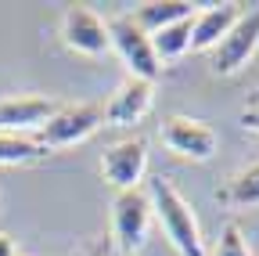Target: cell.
<instances>
[{
    "instance_id": "obj_17",
    "label": "cell",
    "mask_w": 259,
    "mask_h": 256,
    "mask_svg": "<svg viewBox=\"0 0 259 256\" xmlns=\"http://www.w3.org/2000/svg\"><path fill=\"white\" fill-rule=\"evenodd\" d=\"M238 123L245 126V130L259 134V105H245V108H241V116H238Z\"/></svg>"
},
{
    "instance_id": "obj_3",
    "label": "cell",
    "mask_w": 259,
    "mask_h": 256,
    "mask_svg": "<svg viewBox=\"0 0 259 256\" xmlns=\"http://www.w3.org/2000/svg\"><path fill=\"white\" fill-rule=\"evenodd\" d=\"M105 126V112L97 101H79V105H61L40 130H36V141L47 148V152H58V148H72V144H83L87 137H94L97 130Z\"/></svg>"
},
{
    "instance_id": "obj_16",
    "label": "cell",
    "mask_w": 259,
    "mask_h": 256,
    "mask_svg": "<svg viewBox=\"0 0 259 256\" xmlns=\"http://www.w3.org/2000/svg\"><path fill=\"white\" fill-rule=\"evenodd\" d=\"M209 256H252L248 238H245V231H241L238 220H231V224L220 231V242H216V249H212Z\"/></svg>"
},
{
    "instance_id": "obj_10",
    "label": "cell",
    "mask_w": 259,
    "mask_h": 256,
    "mask_svg": "<svg viewBox=\"0 0 259 256\" xmlns=\"http://www.w3.org/2000/svg\"><path fill=\"white\" fill-rule=\"evenodd\" d=\"M61 105L54 98H36V94H29V98H0V134H36L40 126L58 112Z\"/></svg>"
},
{
    "instance_id": "obj_18",
    "label": "cell",
    "mask_w": 259,
    "mask_h": 256,
    "mask_svg": "<svg viewBox=\"0 0 259 256\" xmlns=\"http://www.w3.org/2000/svg\"><path fill=\"white\" fill-rule=\"evenodd\" d=\"M83 256H122V252H119V249H115L108 238H101V242H94V245H90Z\"/></svg>"
},
{
    "instance_id": "obj_19",
    "label": "cell",
    "mask_w": 259,
    "mask_h": 256,
    "mask_svg": "<svg viewBox=\"0 0 259 256\" xmlns=\"http://www.w3.org/2000/svg\"><path fill=\"white\" fill-rule=\"evenodd\" d=\"M0 256H18V249H15V242H11V235H4V231H0Z\"/></svg>"
},
{
    "instance_id": "obj_14",
    "label": "cell",
    "mask_w": 259,
    "mask_h": 256,
    "mask_svg": "<svg viewBox=\"0 0 259 256\" xmlns=\"http://www.w3.org/2000/svg\"><path fill=\"white\" fill-rule=\"evenodd\" d=\"M191 18H194V15H191ZM191 18L173 22V25L158 29V33L151 36V51H155L158 61H177V58H184V54L191 51Z\"/></svg>"
},
{
    "instance_id": "obj_8",
    "label": "cell",
    "mask_w": 259,
    "mask_h": 256,
    "mask_svg": "<svg viewBox=\"0 0 259 256\" xmlns=\"http://www.w3.org/2000/svg\"><path fill=\"white\" fill-rule=\"evenodd\" d=\"M61 44L69 51H76V54H83V58H101L112 47L108 44V22L97 11L83 8V4L65 8V15H61Z\"/></svg>"
},
{
    "instance_id": "obj_20",
    "label": "cell",
    "mask_w": 259,
    "mask_h": 256,
    "mask_svg": "<svg viewBox=\"0 0 259 256\" xmlns=\"http://www.w3.org/2000/svg\"><path fill=\"white\" fill-rule=\"evenodd\" d=\"M248 105H259V87H255V90L248 94Z\"/></svg>"
},
{
    "instance_id": "obj_12",
    "label": "cell",
    "mask_w": 259,
    "mask_h": 256,
    "mask_svg": "<svg viewBox=\"0 0 259 256\" xmlns=\"http://www.w3.org/2000/svg\"><path fill=\"white\" fill-rule=\"evenodd\" d=\"M194 15V4L191 0H151V4H141V8H134V18L137 22V29H144L148 36H155L158 29H166V25H173V22H184V18H191Z\"/></svg>"
},
{
    "instance_id": "obj_9",
    "label": "cell",
    "mask_w": 259,
    "mask_h": 256,
    "mask_svg": "<svg viewBox=\"0 0 259 256\" xmlns=\"http://www.w3.org/2000/svg\"><path fill=\"white\" fill-rule=\"evenodd\" d=\"M155 105V83L137 80V76H126L115 94L108 98V105H101L105 112V126H137Z\"/></svg>"
},
{
    "instance_id": "obj_1",
    "label": "cell",
    "mask_w": 259,
    "mask_h": 256,
    "mask_svg": "<svg viewBox=\"0 0 259 256\" xmlns=\"http://www.w3.org/2000/svg\"><path fill=\"white\" fill-rule=\"evenodd\" d=\"M148 202H151V216L162 224L169 245L180 256H209L205 238H202V224H198V216H194V206L177 191L173 180L151 177L148 180Z\"/></svg>"
},
{
    "instance_id": "obj_2",
    "label": "cell",
    "mask_w": 259,
    "mask_h": 256,
    "mask_svg": "<svg viewBox=\"0 0 259 256\" xmlns=\"http://www.w3.org/2000/svg\"><path fill=\"white\" fill-rule=\"evenodd\" d=\"M151 202H148V191L134 188V191H115L112 199V245L122 256H134L144 249L148 235H151Z\"/></svg>"
},
{
    "instance_id": "obj_7",
    "label": "cell",
    "mask_w": 259,
    "mask_h": 256,
    "mask_svg": "<svg viewBox=\"0 0 259 256\" xmlns=\"http://www.w3.org/2000/svg\"><path fill=\"white\" fill-rule=\"evenodd\" d=\"M144 173H148V141L144 137L134 134V137H122V141H115V144L105 148V155H101V177L115 191L141 188Z\"/></svg>"
},
{
    "instance_id": "obj_15",
    "label": "cell",
    "mask_w": 259,
    "mask_h": 256,
    "mask_svg": "<svg viewBox=\"0 0 259 256\" xmlns=\"http://www.w3.org/2000/svg\"><path fill=\"white\" fill-rule=\"evenodd\" d=\"M220 202L238 206V209H245V206H259V163L248 166V170H241L231 184H227V188L220 191Z\"/></svg>"
},
{
    "instance_id": "obj_5",
    "label": "cell",
    "mask_w": 259,
    "mask_h": 256,
    "mask_svg": "<svg viewBox=\"0 0 259 256\" xmlns=\"http://www.w3.org/2000/svg\"><path fill=\"white\" fill-rule=\"evenodd\" d=\"M162 144H166L177 159H191V163H209L220 152V134L209 123L191 119V116H166L158 126Z\"/></svg>"
},
{
    "instance_id": "obj_6",
    "label": "cell",
    "mask_w": 259,
    "mask_h": 256,
    "mask_svg": "<svg viewBox=\"0 0 259 256\" xmlns=\"http://www.w3.org/2000/svg\"><path fill=\"white\" fill-rule=\"evenodd\" d=\"M259 47V8L245 11L234 25L231 33H227L212 51H209V69L212 76H234L248 65V58L255 54Z\"/></svg>"
},
{
    "instance_id": "obj_13",
    "label": "cell",
    "mask_w": 259,
    "mask_h": 256,
    "mask_svg": "<svg viewBox=\"0 0 259 256\" xmlns=\"http://www.w3.org/2000/svg\"><path fill=\"white\" fill-rule=\"evenodd\" d=\"M51 152L36 137H22V134H0V166H36L44 163Z\"/></svg>"
},
{
    "instance_id": "obj_11",
    "label": "cell",
    "mask_w": 259,
    "mask_h": 256,
    "mask_svg": "<svg viewBox=\"0 0 259 256\" xmlns=\"http://www.w3.org/2000/svg\"><path fill=\"white\" fill-rule=\"evenodd\" d=\"M241 15H245V4H238V0L202 8L198 15L191 18V51H212L227 33H231V25Z\"/></svg>"
},
{
    "instance_id": "obj_4",
    "label": "cell",
    "mask_w": 259,
    "mask_h": 256,
    "mask_svg": "<svg viewBox=\"0 0 259 256\" xmlns=\"http://www.w3.org/2000/svg\"><path fill=\"white\" fill-rule=\"evenodd\" d=\"M108 44H112L115 54L122 58V65L130 69V76L148 80V83L158 80L162 61H158L155 51H151V36L144 33V29H137V22L130 18V15H119V18L108 22Z\"/></svg>"
}]
</instances>
